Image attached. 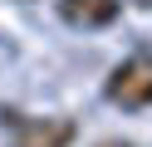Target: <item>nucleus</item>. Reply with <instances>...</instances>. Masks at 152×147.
Returning a JSON list of instances; mask_svg holds the SVG:
<instances>
[{
  "instance_id": "1",
  "label": "nucleus",
  "mask_w": 152,
  "mask_h": 147,
  "mask_svg": "<svg viewBox=\"0 0 152 147\" xmlns=\"http://www.w3.org/2000/svg\"><path fill=\"white\" fill-rule=\"evenodd\" d=\"M103 93H108V103H118V108H147V103H152V49L128 54V59L108 74Z\"/></svg>"
},
{
  "instance_id": "4",
  "label": "nucleus",
  "mask_w": 152,
  "mask_h": 147,
  "mask_svg": "<svg viewBox=\"0 0 152 147\" xmlns=\"http://www.w3.org/2000/svg\"><path fill=\"white\" fill-rule=\"evenodd\" d=\"M98 147H132V142H98Z\"/></svg>"
},
{
  "instance_id": "5",
  "label": "nucleus",
  "mask_w": 152,
  "mask_h": 147,
  "mask_svg": "<svg viewBox=\"0 0 152 147\" xmlns=\"http://www.w3.org/2000/svg\"><path fill=\"white\" fill-rule=\"evenodd\" d=\"M132 5H142V10H152V0H132Z\"/></svg>"
},
{
  "instance_id": "3",
  "label": "nucleus",
  "mask_w": 152,
  "mask_h": 147,
  "mask_svg": "<svg viewBox=\"0 0 152 147\" xmlns=\"http://www.w3.org/2000/svg\"><path fill=\"white\" fill-rule=\"evenodd\" d=\"M54 10H59V20L74 25V29H103V25L118 20L123 0H54Z\"/></svg>"
},
{
  "instance_id": "2",
  "label": "nucleus",
  "mask_w": 152,
  "mask_h": 147,
  "mask_svg": "<svg viewBox=\"0 0 152 147\" xmlns=\"http://www.w3.org/2000/svg\"><path fill=\"white\" fill-rule=\"evenodd\" d=\"M79 127L69 118L49 113V118H20L15 123V147H69Z\"/></svg>"
}]
</instances>
